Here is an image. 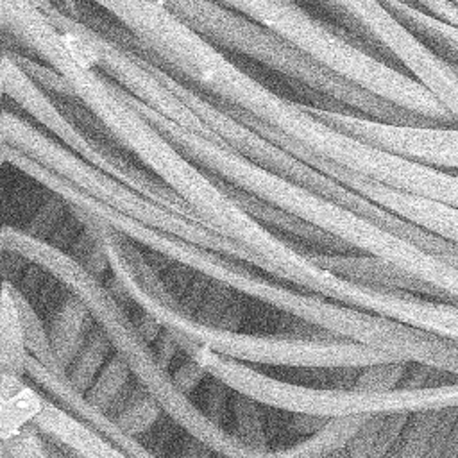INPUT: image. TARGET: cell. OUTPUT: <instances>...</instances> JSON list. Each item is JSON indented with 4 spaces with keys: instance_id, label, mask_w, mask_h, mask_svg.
<instances>
[{
    "instance_id": "1",
    "label": "cell",
    "mask_w": 458,
    "mask_h": 458,
    "mask_svg": "<svg viewBox=\"0 0 458 458\" xmlns=\"http://www.w3.org/2000/svg\"><path fill=\"white\" fill-rule=\"evenodd\" d=\"M2 161L18 168L27 177L39 182L45 190L57 193L72 208L95 215L125 233L129 238L148 249L150 252L177 261L197 272L216 279L243 297H250L281 313H286L320 333L367 344L388 351L403 360L435 365L458 374V342L437 335L433 331L399 322L390 317L354 310L351 306L329 301L317 293L301 290L279 279H267L256 274L247 261L227 258L175 234L152 229L134 218H129L102 202L95 200L64 177L39 165L21 150L4 143Z\"/></svg>"
},
{
    "instance_id": "2",
    "label": "cell",
    "mask_w": 458,
    "mask_h": 458,
    "mask_svg": "<svg viewBox=\"0 0 458 458\" xmlns=\"http://www.w3.org/2000/svg\"><path fill=\"white\" fill-rule=\"evenodd\" d=\"M2 250L18 254L43 267L70 292L77 293L89 308L95 322L109 336L114 352L129 365L134 379L159 403L165 415L174 420L175 426L229 458H324L345 447L367 419V415L333 419L318 433L299 438L293 444L254 449L231 429L213 422L200 406L177 386L172 372L159 361L152 345L136 329L123 301L104 283V277L89 272L61 247L38 240L9 224L4 225L2 231Z\"/></svg>"
},
{
    "instance_id": "3",
    "label": "cell",
    "mask_w": 458,
    "mask_h": 458,
    "mask_svg": "<svg viewBox=\"0 0 458 458\" xmlns=\"http://www.w3.org/2000/svg\"><path fill=\"white\" fill-rule=\"evenodd\" d=\"M127 102L152 122L174 145L209 174L299 216L345 242L358 252L377 256L435 286L447 302L458 304V267L419 243L372 222L354 209L286 179L240 152L184 129L123 89Z\"/></svg>"
},
{
    "instance_id": "4",
    "label": "cell",
    "mask_w": 458,
    "mask_h": 458,
    "mask_svg": "<svg viewBox=\"0 0 458 458\" xmlns=\"http://www.w3.org/2000/svg\"><path fill=\"white\" fill-rule=\"evenodd\" d=\"M267 29L302 55L431 125H458L438 98L406 72L315 20L292 0H215Z\"/></svg>"
},
{
    "instance_id": "5",
    "label": "cell",
    "mask_w": 458,
    "mask_h": 458,
    "mask_svg": "<svg viewBox=\"0 0 458 458\" xmlns=\"http://www.w3.org/2000/svg\"><path fill=\"white\" fill-rule=\"evenodd\" d=\"M109 270L120 290L174 335L190 338L220 356L242 363L301 369H361L379 361L403 360L388 351L333 335L313 338L302 335H252L204 326L177 306L165 304L147 293L125 270L118 267H109Z\"/></svg>"
},
{
    "instance_id": "6",
    "label": "cell",
    "mask_w": 458,
    "mask_h": 458,
    "mask_svg": "<svg viewBox=\"0 0 458 458\" xmlns=\"http://www.w3.org/2000/svg\"><path fill=\"white\" fill-rule=\"evenodd\" d=\"M2 143H9L11 147L21 150L39 165L70 181L95 200L129 218H134L152 229L175 234L227 258L247 261L259 268L256 258L236 242L218 234L202 222L161 206L159 202L145 197L120 179L95 168L68 147L57 143L7 109L2 113Z\"/></svg>"
},
{
    "instance_id": "7",
    "label": "cell",
    "mask_w": 458,
    "mask_h": 458,
    "mask_svg": "<svg viewBox=\"0 0 458 458\" xmlns=\"http://www.w3.org/2000/svg\"><path fill=\"white\" fill-rule=\"evenodd\" d=\"M38 4L79 57L114 77V81H118L132 97L143 100L163 116L191 132L220 143L215 132L159 79L154 70V63L148 57L136 48L116 43L106 34L93 30V27L68 16L50 0H38Z\"/></svg>"
},
{
    "instance_id": "8",
    "label": "cell",
    "mask_w": 458,
    "mask_h": 458,
    "mask_svg": "<svg viewBox=\"0 0 458 458\" xmlns=\"http://www.w3.org/2000/svg\"><path fill=\"white\" fill-rule=\"evenodd\" d=\"M2 89L5 97L20 104L29 114H32L79 157H82L95 168L120 179L122 182L159 202L161 206L200 222L195 211L152 172L143 170L134 163L123 159L120 154L111 152L104 145L86 136V132H82L79 127H75L72 120L59 111V107L41 91L39 84L14 61L13 54H9L7 50H4L2 55Z\"/></svg>"
},
{
    "instance_id": "9",
    "label": "cell",
    "mask_w": 458,
    "mask_h": 458,
    "mask_svg": "<svg viewBox=\"0 0 458 458\" xmlns=\"http://www.w3.org/2000/svg\"><path fill=\"white\" fill-rule=\"evenodd\" d=\"M372 47L429 91L451 72L449 61L404 25L381 0H331Z\"/></svg>"
},
{
    "instance_id": "10",
    "label": "cell",
    "mask_w": 458,
    "mask_h": 458,
    "mask_svg": "<svg viewBox=\"0 0 458 458\" xmlns=\"http://www.w3.org/2000/svg\"><path fill=\"white\" fill-rule=\"evenodd\" d=\"M306 107L326 123L369 145L422 165L458 172V125L394 123L333 109Z\"/></svg>"
},
{
    "instance_id": "11",
    "label": "cell",
    "mask_w": 458,
    "mask_h": 458,
    "mask_svg": "<svg viewBox=\"0 0 458 458\" xmlns=\"http://www.w3.org/2000/svg\"><path fill=\"white\" fill-rule=\"evenodd\" d=\"M288 150L302 159L304 163L311 165L318 172L326 174L327 177L335 179L336 182L351 188L352 191L360 193L361 197L376 202L377 206L388 209L394 215L403 216L404 220L424 227L449 242H454L458 245V209L437 200H429L424 197H417L395 188H390L386 184H381L377 181H372L365 175H360L352 170H347L333 161H327L324 157L315 156L313 152L306 150L299 143H290Z\"/></svg>"
},
{
    "instance_id": "12",
    "label": "cell",
    "mask_w": 458,
    "mask_h": 458,
    "mask_svg": "<svg viewBox=\"0 0 458 458\" xmlns=\"http://www.w3.org/2000/svg\"><path fill=\"white\" fill-rule=\"evenodd\" d=\"M27 379L34 383L48 399L84 420L88 426L106 437L114 447L123 451L131 458H161L156 451L145 445L138 435H132L120 428L109 415L89 404L82 392H79L66 377V372L50 370L32 356L27 361Z\"/></svg>"
},
{
    "instance_id": "13",
    "label": "cell",
    "mask_w": 458,
    "mask_h": 458,
    "mask_svg": "<svg viewBox=\"0 0 458 458\" xmlns=\"http://www.w3.org/2000/svg\"><path fill=\"white\" fill-rule=\"evenodd\" d=\"M302 249L317 265L349 281L376 286V288L410 292V293L435 299V301H445L442 292H438L435 286L413 277L411 274L404 272L403 268L377 256L365 254V252H320L306 247Z\"/></svg>"
},
{
    "instance_id": "14",
    "label": "cell",
    "mask_w": 458,
    "mask_h": 458,
    "mask_svg": "<svg viewBox=\"0 0 458 458\" xmlns=\"http://www.w3.org/2000/svg\"><path fill=\"white\" fill-rule=\"evenodd\" d=\"M177 297V308L204 326L238 329L245 318L242 293L197 270L191 272L188 283L184 281Z\"/></svg>"
},
{
    "instance_id": "15",
    "label": "cell",
    "mask_w": 458,
    "mask_h": 458,
    "mask_svg": "<svg viewBox=\"0 0 458 458\" xmlns=\"http://www.w3.org/2000/svg\"><path fill=\"white\" fill-rule=\"evenodd\" d=\"M218 184L227 191L229 197H233L247 213H250L256 220L270 227L272 231L279 233L281 236H290L301 242L299 245L311 249V250H320V252H358L352 247H349L345 242L320 231L318 227L301 220L299 216L220 179L215 175Z\"/></svg>"
},
{
    "instance_id": "16",
    "label": "cell",
    "mask_w": 458,
    "mask_h": 458,
    "mask_svg": "<svg viewBox=\"0 0 458 458\" xmlns=\"http://www.w3.org/2000/svg\"><path fill=\"white\" fill-rule=\"evenodd\" d=\"M32 424L45 438L68 449L79 458H131L123 451L114 447L97 429L88 426L84 420L54 403L47 395L43 408Z\"/></svg>"
},
{
    "instance_id": "17",
    "label": "cell",
    "mask_w": 458,
    "mask_h": 458,
    "mask_svg": "<svg viewBox=\"0 0 458 458\" xmlns=\"http://www.w3.org/2000/svg\"><path fill=\"white\" fill-rule=\"evenodd\" d=\"M456 417L458 410L410 413L399 440L385 458H440Z\"/></svg>"
},
{
    "instance_id": "18",
    "label": "cell",
    "mask_w": 458,
    "mask_h": 458,
    "mask_svg": "<svg viewBox=\"0 0 458 458\" xmlns=\"http://www.w3.org/2000/svg\"><path fill=\"white\" fill-rule=\"evenodd\" d=\"M93 324L95 318L86 302L66 288L55 301L47 322L52 351L64 372L81 351Z\"/></svg>"
},
{
    "instance_id": "19",
    "label": "cell",
    "mask_w": 458,
    "mask_h": 458,
    "mask_svg": "<svg viewBox=\"0 0 458 458\" xmlns=\"http://www.w3.org/2000/svg\"><path fill=\"white\" fill-rule=\"evenodd\" d=\"M392 318L417 326L458 342V304L399 292L394 301Z\"/></svg>"
},
{
    "instance_id": "20",
    "label": "cell",
    "mask_w": 458,
    "mask_h": 458,
    "mask_svg": "<svg viewBox=\"0 0 458 458\" xmlns=\"http://www.w3.org/2000/svg\"><path fill=\"white\" fill-rule=\"evenodd\" d=\"M410 413L369 415L345 444L347 458H385L399 440Z\"/></svg>"
},
{
    "instance_id": "21",
    "label": "cell",
    "mask_w": 458,
    "mask_h": 458,
    "mask_svg": "<svg viewBox=\"0 0 458 458\" xmlns=\"http://www.w3.org/2000/svg\"><path fill=\"white\" fill-rule=\"evenodd\" d=\"M29 351L20 322V315L7 281L2 286L0 302V369L2 374L27 377Z\"/></svg>"
},
{
    "instance_id": "22",
    "label": "cell",
    "mask_w": 458,
    "mask_h": 458,
    "mask_svg": "<svg viewBox=\"0 0 458 458\" xmlns=\"http://www.w3.org/2000/svg\"><path fill=\"white\" fill-rule=\"evenodd\" d=\"M404 25L419 34L440 55L458 64V27L440 21L401 0H381Z\"/></svg>"
},
{
    "instance_id": "23",
    "label": "cell",
    "mask_w": 458,
    "mask_h": 458,
    "mask_svg": "<svg viewBox=\"0 0 458 458\" xmlns=\"http://www.w3.org/2000/svg\"><path fill=\"white\" fill-rule=\"evenodd\" d=\"M5 281H7L9 288H11V293H13L18 315H20V322H21V329H23V336H25V345H27L29 356H32L34 360H38L39 363H43L50 370L64 372L61 369L57 358H55L54 351H52L47 322L38 313V310L32 304L30 297L21 288H18L13 281H9V279H5Z\"/></svg>"
},
{
    "instance_id": "24",
    "label": "cell",
    "mask_w": 458,
    "mask_h": 458,
    "mask_svg": "<svg viewBox=\"0 0 458 458\" xmlns=\"http://www.w3.org/2000/svg\"><path fill=\"white\" fill-rule=\"evenodd\" d=\"M113 352H114V347H113L109 336L95 322L91 326L81 351L77 352V356L73 358V361L70 363V367L66 370L68 381L79 392L86 394L89 390V386L95 383V379L98 377L100 370L104 369L106 361L111 358Z\"/></svg>"
},
{
    "instance_id": "25",
    "label": "cell",
    "mask_w": 458,
    "mask_h": 458,
    "mask_svg": "<svg viewBox=\"0 0 458 458\" xmlns=\"http://www.w3.org/2000/svg\"><path fill=\"white\" fill-rule=\"evenodd\" d=\"M134 383L129 365L118 352H113L95 383L84 394L86 401L106 415H111L123 401Z\"/></svg>"
},
{
    "instance_id": "26",
    "label": "cell",
    "mask_w": 458,
    "mask_h": 458,
    "mask_svg": "<svg viewBox=\"0 0 458 458\" xmlns=\"http://www.w3.org/2000/svg\"><path fill=\"white\" fill-rule=\"evenodd\" d=\"M109 417L125 431L140 437L166 415L159 403L134 379L129 394Z\"/></svg>"
},
{
    "instance_id": "27",
    "label": "cell",
    "mask_w": 458,
    "mask_h": 458,
    "mask_svg": "<svg viewBox=\"0 0 458 458\" xmlns=\"http://www.w3.org/2000/svg\"><path fill=\"white\" fill-rule=\"evenodd\" d=\"M261 404L247 394L233 390L231 394V420H233V433L243 440L247 445L254 449H268L265 420L261 413Z\"/></svg>"
},
{
    "instance_id": "28",
    "label": "cell",
    "mask_w": 458,
    "mask_h": 458,
    "mask_svg": "<svg viewBox=\"0 0 458 458\" xmlns=\"http://www.w3.org/2000/svg\"><path fill=\"white\" fill-rule=\"evenodd\" d=\"M408 360H388L361 367L356 370L352 388L363 392H392L401 388V383L408 372Z\"/></svg>"
},
{
    "instance_id": "29",
    "label": "cell",
    "mask_w": 458,
    "mask_h": 458,
    "mask_svg": "<svg viewBox=\"0 0 458 458\" xmlns=\"http://www.w3.org/2000/svg\"><path fill=\"white\" fill-rule=\"evenodd\" d=\"M231 394L233 388L213 374H208L200 385L199 406L213 422L222 428H225V424L231 420Z\"/></svg>"
},
{
    "instance_id": "30",
    "label": "cell",
    "mask_w": 458,
    "mask_h": 458,
    "mask_svg": "<svg viewBox=\"0 0 458 458\" xmlns=\"http://www.w3.org/2000/svg\"><path fill=\"white\" fill-rule=\"evenodd\" d=\"M458 381V374L435 367V365H428V363H419V361H410L408 372L401 383V388H408V390H424V388H437V386H444L449 383Z\"/></svg>"
},
{
    "instance_id": "31",
    "label": "cell",
    "mask_w": 458,
    "mask_h": 458,
    "mask_svg": "<svg viewBox=\"0 0 458 458\" xmlns=\"http://www.w3.org/2000/svg\"><path fill=\"white\" fill-rule=\"evenodd\" d=\"M208 370L195 360L191 358L188 352H184L182 360L177 363V367L172 370L174 381L177 383V386L186 392L188 395H191L197 388H200L202 381L208 377Z\"/></svg>"
},
{
    "instance_id": "32",
    "label": "cell",
    "mask_w": 458,
    "mask_h": 458,
    "mask_svg": "<svg viewBox=\"0 0 458 458\" xmlns=\"http://www.w3.org/2000/svg\"><path fill=\"white\" fill-rule=\"evenodd\" d=\"M440 21L458 27V5L451 0H401Z\"/></svg>"
},
{
    "instance_id": "33",
    "label": "cell",
    "mask_w": 458,
    "mask_h": 458,
    "mask_svg": "<svg viewBox=\"0 0 458 458\" xmlns=\"http://www.w3.org/2000/svg\"><path fill=\"white\" fill-rule=\"evenodd\" d=\"M215 449L208 445L206 442L199 440L197 437L184 433L182 440L175 447V451L170 454V458H211Z\"/></svg>"
},
{
    "instance_id": "34",
    "label": "cell",
    "mask_w": 458,
    "mask_h": 458,
    "mask_svg": "<svg viewBox=\"0 0 458 458\" xmlns=\"http://www.w3.org/2000/svg\"><path fill=\"white\" fill-rule=\"evenodd\" d=\"M150 345H152L156 356L159 358V361H161L166 369L174 363L177 352L181 351V347H179V344H177L174 333H172L170 329H166V327L161 331V335L157 336V340H156L154 344H150Z\"/></svg>"
},
{
    "instance_id": "35",
    "label": "cell",
    "mask_w": 458,
    "mask_h": 458,
    "mask_svg": "<svg viewBox=\"0 0 458 458\" xmlns=\"http://www.w3.org/2000/svg\"><path fill=\"white\" fill-rule=\"evenodd\" d=\"M333 419H324V417H315V415H304V413H292V420L288 422L290 429L295 435L301 437H310L318 433L322 428H326Z\"/></svg>"
},
{
    "instance_id": "36",
    "label": "cell",
    "mask_w": 458,
    "mask_h": 458,
    "mask_svg": "<svg viewBox=\"0 0 458 458\" xmlns=\"http://www.w3.org/2000/svg\"><path fill=\"white\" fill-rule=\"evenodd\" d=\"M440 458H458V417H456V422H454V426L451 429L449 440H447Z\"/></svg>"
},
{
    "instance_id": "37",
    "label": "cell",
    "mask_w": 458,
    "mask_h": 458,
    "mask_svg": "<svg viewBox=\"0 0 458 458\" xmlns=\"http://www.w3.org/2000/svg\"><path fill=\"white\" fill-rule=\"evenodd\" d=\"M43 438H45V437H43ZM45 444H47V451H48L50 458H79V456H75L73 453H70L68 449L57 445L55 442H52V440H48V438H45Z\"/></svg>"
},
{
    "instance_id": "38",
    "label": "cell",
    "mask_w": 458,
    "mask_h": 458,
    "mask_svg": "<svg viewBox=\"0 0 458 458\" xmlns=\"http://www.w3.org/2000/svg\"><path fill=\"white\" fill-rule=\"evenodd\" d=\"M324 458H347V454H345V451H344V447H342V449H338V451H333V453L326 454Z\"/></svg>"
},
{
    "instance_id": "39",
    "label": "cell",
    "mask_w": 458,
    "mask_h": 458,
    "mask_svg": "<svg viewBox=\"0 0 458 458\" xmlns=\"http://www.w3.org/2000/svg\"><path fill=\"white\" fill-rule=\"evenodd\" d=\"M442 258H445L449 263H453L454 267H458V252H456V254H449V256H442Z\"/></svg>"
},
{
    "instance_id": "40",
    "label": "cell",
    "mask_w": 458,
    "mask_h": 458,
    "mask_svg": "<svg viewBox=\"0 0 458 458\" xmlns=\"http://www.w3.org/2000/svg\"><path fill=\"white\" fill-rule=\"evenodd\" d=\"M211 458H229V456H227V454H224V453H218V451H215Z\"/></svg>"
},
{
    "instance_id": "41",
    "label": "cell",
    "mask_w": 458,
    "mask_h": 458,
    "mask_svg": "<svg viewBox=\"0 0 458 458\" xmlns=\"http://www.w3.org/2000/svg\"><path fill=\"white\" fill-rule=\"evenodd\" d=\"M34 458H48V456H43V454H41V456H34Z\"/></svg>"
},
{
    "instance_id": "42",
    "label": "cell",
    "mask_w": 458,
    "mask_h": 458,
    "mask_svg": "<svg viewBox=\"0 0 458 458\" xmlns=\"http://www.w3.org/2000/svg\"><path fill=\"white\" fill-rule=\"evenodd\" d=\"M451 2H454V4H456V5H458V0H451Z\"/></svg>"
},
{
    "instance_id": "43",
    "label": "cell",
    "mask_w": 458,
    "mask_h": 458,
    "mask_svg": "<svg viewBox=\"0 0 458 458\" xmlns=\"http://www.w3.org/2000/svg\"><path fill=\"white\" fill-rule=\"evenodd\" d=\"M454 64H456V63H454ZM456 68H458V64H456Z\"/></svg>"
}]
</instances>
